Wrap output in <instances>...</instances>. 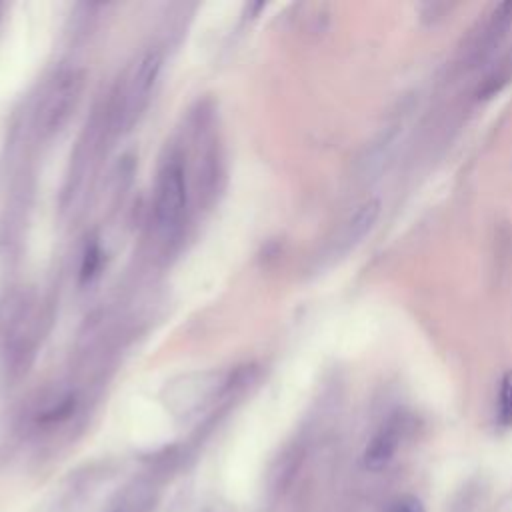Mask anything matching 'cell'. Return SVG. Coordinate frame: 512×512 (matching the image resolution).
Returning <instances> with one entry per match:
<instances>
[{
	"label": "cell",
	"instance_id": "cell-1",
	"mask_svg": "<svg viewBox=\"0 0 512 512\" xmlns=\"http://www.w3.org/2000/svg\"><path fill=\"white\" fill-rule=\"evenodd\" d=\"M512 30V0L500 2L492 6L482 20L470 30L462 46L458 48V56L454 68L458 72H470L482 66L494 52L500 48L508 32Z\"/></svg>",
	"mask_w": 512,
	"mask_h": 512
},
{
	"label": "cell",
	"instance_id": "cell-2",
	"mask_svg": "<svg viewBox=\"0 0 512 512\" xmlns=\"http://www.w3.org/2000/svg\"><path fill=\"white\" fill-rule=\"evenodd\" d=\"M188 208V182L186 170L182 160L172 154L168 156L158 174L154 184V222L164 236H170L180 230Z\"/></svg>",
	"mask_w": 512,
	"mask_h": 512
},
{
	"label": "cell",
	"instance_id": "cell-3",
	"mask_svg": "<svg viewBox=\"0 0 512 512\" xmlns=\"http://www.w3.org/2000/svg\"><path fill=\"white\" fill-rule=\"evenodd\" d=\"M160 70H162V54L156 48L146 50L132 64L118 96V108H116L118 126L130 128L134 122H138V118L144 114V110L150 104Z\"/></svg>",
	"mask_w": 512,
	"mask_h": 512
},
{
	"label": "cell",
	"instance_id": "cell-4",
	"mask_svg": "<svg viewBox=\"0 0 512 512\" xmlns=\"http://www.w3.org/2000/svg\"><path fill=\"white\" fill-rule=\"evenodd\" d=\"M82 74L78 70H64L48 84L38 106V130L44 136L58 132L72 112L82 94Z\"/></svg>",
	"mask_w": 512,
	"mask_h": 512
},
{
	"label": "cell",
	"instance_id": "cell-5",
	"mask_svg": "<svg viewBox=\"0 0 512 512\" xmlns=\"http://www.w3.org/2000/svg\"><path fill=\"white\" fill-rule=\"evenodd\" d=\"M380 200L378 198H368L362 204L356 206V210L342 222V226L336 230V236L332 238L328 252L330 256L338 258L348 254L352 248H356L366 234L372 232L380 218Z\"/></svg>",
	"mask_w": 512,
	"mask_h": 512
},
{
	"label": "cell",
	"instance_id": "cell-6",
	"mask_svg": "<svg viewBox=\"0 0 512 512\" xmlns=\"http://www.w3.org/2000/svg\"><path fill=\"white\" fill-rule=\"evenodd\" d=\"M404 434H406V418L402 414H392L390 418H386L364 448V454H362L364 468L370 472L384 470L394 460Z\"/></svg>",
	"mask_w": 512,
	"mask_h": 512
},
{
	"label": "cell",
	"instance_id": "cell-7",
	"mask_svg": "<svg viewBox=\"0 0 512 512\" xmlns=\"http://www.w3.org/2000/svg\"><path fill=\"white\" fill-rule=\"evenodd\" d=\"M512 80V52L506 54L482 80V84L478 86V98L486 100L492 98L494 94H498L508 82Z\"/></svg>",
	"mask_w": 512,
	"mask_h": 512
},
{
	"label": "cell",
	"instance_id": "cell-8",
	"mask_svg": "<svg viewBox=\"0 0 512 512\" xmlns=\"http://www.w3.org/2000/svg\"><path fill=\"white\" fill-rule=\"evenodd\" d=\"M496 420L502 428H512V370H506L500 378Z\"/></svg>",
	"mask_w": 512,
	"mask_h": 512
},
{
	"label": "cell",
	"instance_id": "cell-9",
	"mask_svg": "<svg viewBox=\"0 0 512 512\" xmlns=\"http://www.w3.org/2000/svg\"><path fill=\"white\" fill-rule=\"evenodd\" d=\"M388 512H426V510H424V506H422V502H420L418 498H414V496H402V498H398V500L390 506Z\"/></svg>",
	"mask_w": 512,
	"mask_h": 512
}]
</instances>
